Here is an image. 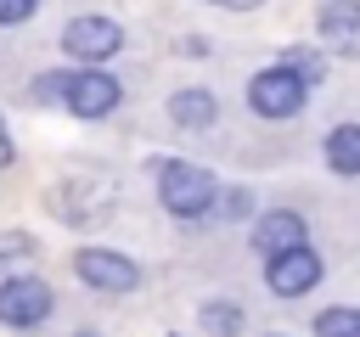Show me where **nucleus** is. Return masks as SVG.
I'll list each match as a JSON object with an SVG mask.
<instances>
[{
  "instance_id": "nucleus-1",
  "label": "nucleus",
  "mask_w": 360,
  "mask_h": 337,
  "mask_svg": "<svg viewBox=\"0 0 360 337\" xmlns=\"http://www.w3.org/2000/svg\"><path fill=\"white\" fill-rule=\"evenodd\" d=\"M152 180H158L163 208L180 213V219H202V213H214V202H219V180H214L208 168H197V163L163 157V163H152Z\"/></svg>"
},
{
  "instance_id": "nucleus-2",
  "label": "nucleus",
  "mask_w": 360,
  "mask_h": 337,
  "mask_svg": "<svg viewBox=\"0 0 360 337\" xmlns=\"http://www.w3.org/2000/svg\"><path fill=\"white\" fill-rule=\"evenodd\" d=\"M304 95H309V79L292 73L287 62H281V67H264V73L248 84V107H253L259 118H292V112H304Z\"/></svg>"
},
{
  "instance_id": "nucleus-3",
  "label": "nucleus",
  "mask_w": 360,
  "mask_h": 337,
  "mask_svg": "<svg viewBox=\"0 0 360 337\" xmlns=\"http://www.w3.org/2000/svg\"><path fill=\"white\" fill-rule=\"evenodd\" d=\"M68 112H79V118H107L118 101H124V84L112 79V73H101V67H79V73H68Z\"/></svg>"
},
{
  "instance_id": "nucleus-4",
  "label": "nucleus",
  "mask_w": 360,
  "mask_h": 337,
  "mask_svg": "<svg viewBox=\"0 0 360 337\" xmlns=\"http://www.w3.org/2000/svg\"><path fill=\"white\" fill-rule=\"evenodd\" d=\"M73 270H79V281L96 286V292H135V286H141L135 258H124V253H112V247H84V253L73 258Z\"/></svg>"
},
{
  "instance_id": "nucleus-5",
  "label": "nucleus",
  "mask_w": 360,
  "mask_h": 337,
  "mask_svg": "<svg viewBox=\"0 0 360 337\" xmlns=\"http://www.w3.org/2000/svg\"><path fill=\"white\" fill-rule=\"evenodd\" d=\"M51 315V286L34 275H6L0 281V326H39Z\"/></svg>"
},
{
  "instance_id": "nucleus-6",
  "label": "nucleus",
  "mask_w": 360,
  "mask_h": 337,
  "mask_svg": "<svg viewBox=\"0 0 360 337\" xmlns=\"http://www.w3.org/2000/svg\"><path fill=\"white\" fill-rule=\"evenodd\" d=\"M118 45H124V28L112 22V17H73L68 28H62V51L68 56H84V62H101V56H118Z\"/></svg>"
},
{
  "instance_id": "nucleus-7",
  "label": "nucleus",
  "mask_w": 360,
  "mask_h": 337,
  "mask_svg": "<svg viewBox=\"0 0 360 337\" xmlns=\"http://www.w3.org/2000/svg\"><path fill=\"white\" fill-rule=\"evenodd\" d=\"M264 281H270V292H276V298H304V292L321 281V258H315L309 247H287V253H276V258H270Z\"/></svg>"
},
{
  "instance_id": "nucleus-8",
  "label": "nucleus",
  "mask_w": 360,
  "mask_h": 337,
  "mask_svg": "<svg viewBox=\"0 0 360 337\" xmlns=\"http://www.w3.org/2000/svg\"><path fill=\"white\" fill-rule=\"evenodd\" d=\"M315 28H321L326 51H338V56H360V0H326L321 17H315Z\"/></svg>"
},
{
  "instance_id": "nucleus-9",
  "label": "nucleus",
  "mask_w": 360,
  "mask_h": 337,
  "mask_svg": "<svg viewBox=\"0 0 360 337\" xmlns=\"http://www.w3.org/2000/svg\"><path fill=\"white\" fill-rule=\"evenodd\" d=\"M253 247H259L264 258H276V253H287V247H304V219H298L292 208H270V213H259V225H253Z\"/></svg>"
},
{
  "instance_id": "nucleus-10",
  "label": "nucleus",
  "mask_w": 360,
  "mask_h": 337,
  "mask_svg": "<svg viewBox=\"0 0 360 337\" xmlns=\"http://www.w3.org/2000/svg\"><path fill=\"white\" fill-rule=\"evenodd\" d=\"M169 118H174L180 129H208V124H214V95H208V90H174Z\"/></svg>"
},
{
  "instance_id": "nucleus-11",
  "label": "nucleus",
  "mask_w": 360,
  "mask_h": 337,
  "mask_svg": "<svg viewBox=\"0 0 360 337\" xmlns=\"http://www.w3.org/2000/svg\"><path fill=\"white\" fill-rule=\"evenodd\" d=\"M326 163L338 174H360V124H338L326 135Z\"/></svg>"
},
{
  "instance_id": "nucleus-12",
  "label": "nucleus",
  "mask_w": 360,
  "mask_h": 337,
  "mask_svg": "<svg viewBox=\"0 0 360 337\" xmlns=\"http://www.w3.org/2000/svg\"><path fill=\"white\" fill-rule=\"evenodd\" d=\"M315 337H360V309H321Z\"/></svg>"
},
{
  "instance_id": "nucleus-13",
  "label": "nucleus",
  "mask_w": 360,
  "mask_h": 337,
  "mask_svg": "<svg viewBox=\"0 0 360 337\" xmlns=\"http://www.w3.org/2000/svg\"><path fill=\"white\" fill-rule=\"evenodd\" d=\"M202 326H208L214 337H236V331H242V309H236V303H202Z\"/></svg>"
},
{
  "instance_id": "nucleus-14",
  "label": "nucleus",
  "mask_w": 360,
  "mask_h": 337,
  "mask_svg": "<svg viewBox=\"0 0 360 337\" xmlns=\"http://www.w3.org/2000/svg\"><path fill=\"white\" fill-rule=\"evenodd\" d=\"M214 213H219V219H248V213H253V191H242V185H219Z\"/></svg>"
},
{
  "instance_id": "nucleus-15",
  "label": "nucleus",
  "mask_w": 360,
  "mask_h": 337,
  "mask_svg": "<svg viewBox=\"0 0 360 337\" xmlns=\"http://www.w3.org/2000/svg\"><path fill=\"white\" fill-rule=\"evenodd\" d=\"M287 67H292V73H304L309 84H315V79L326 73V62H321V51H309V45H292V51H287Z\"/></svg>"
},
{
  "instance_id": "nucleus-16",
  "label": "nucleus",
  "mask_w": 360,
  "mask_h": 337,
  "mask_svg": "<svg viewBox=\"0 0 360 337\" xmlns=\"http://www.w3.org/2000/svg\"><path fill=\"white\" fill-rule=\"evenodd\" d=\"M28 258H34L28 236H0V281H6V264H28Z\"/></svg>"
},
{
  "instance_id": "nucleus-17",
  "label": "nucleus",
  "mask_w": 360,
  "mask_h": 337,
  "mask_svg": "<svg viewBox=\"0 0 360 337\" xmlns=\"http://www.w3.org/2000/svg\"><path fill=\"white\" fill-rule=\"evenodd\" d=\"M39 11V0H0V28H11V22H28Z\"/></svg>"
},
{
  "instance_id": "nucleus-18",
  "label": "nucleus",
  "mask_w": 360,
  "mask_h": 337,
  "mask_svg": "<svg viewBox=\"0 0 360 337\" xmlns=\"http://www.w3.org/2000/svg\"><path fill=\"white\" fill-rule=\"evenodd\" d=\"M208 6H225V11H253V6H264V0H208Z\"/></svg>"
},
{
  "instance_id": "nucleus-19",
  "label": "nucleus",
  "mask_w": 360,
  "mask_h": 337,
  "mask_svg": "<svg viewBox=\"0 0 360 337\" xmlns=\"http://www.w3.org/2000/svg\"><path fill=\"white\" fill-rule=\"evenodd\" d=\"M0 163H11V135H6V124H0Z\"/></svg>"
},
{
  "instance_id": "nucleus-20",
  "label": "nucleus",
  "mask_w": 360,
  "mask_h": 337,
  "mask_svg": "<svg viewBox=\"0 0 360 337\" xmlns=\"http://www.w3.org/2000/svg\"><path fill=\"white\" fill-rule=\"evenodd\" d=\"M79 337H90V331H79Z\"/></svg>"
}]
</instances>
